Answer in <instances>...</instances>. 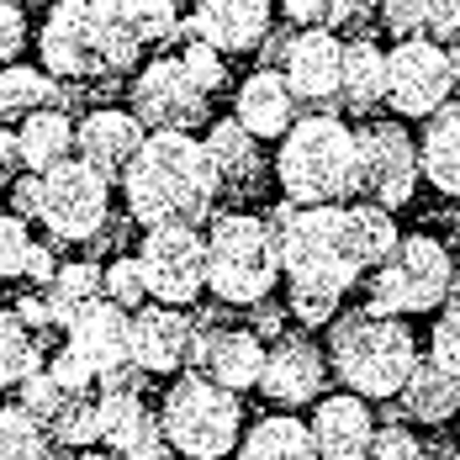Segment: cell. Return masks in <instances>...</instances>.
<instances>
[{
	"instance_id": "cell-1",
	"label": "cell",
	"mask_w": 460,
	"mask_h": 460,
	"mask_svg": "<svg viewBox=\"0 0 460 460\" xmlns=\"http://www.w3.org/2000/svg\"><path fill=\"white\" fill-rule=\"evenodd\" d=\"M185 32L181 0H53L38 53L53 80H95L122 75L143 48Z\"/></svg>"
},
{
	"instance_id": "cell-2",
	"label": "cell",
	"mask_w": 460,
	"mask_h": 460,
	"mask_svg": "<svg viewBox=\"0 0 460 460\" xmlns=\"http://www.w3.org/2000/svg\"><path fill=\"white\" fill-rule=\"evenodd\" d=\"M122 190H128V217L143 228H196L212 217L223 175L201 138L148 133L138 159L122 175Z\"/></svg>"
},
{
	"instance_id": "cell-3",
	"label": "cell",
	"mask_w": 460,
	"mask_h": 460,
	"mask_svg": "<svg viewBox=\"0 0 460 460\" xmlns=\"http://www.w3.org/2000/svg\"><path fill=\"white\" fill-rule=\"evenodd\" d=\"M270 238L280 254V276H286V296L291 313L307 328H328L344 291L360 280V270L339 254V207H276L270 217Z\"/></svg>"
},
{
	"instance_id": "cell-4",
	"label": "cell",
	"mask_w": 460,
	"mask_h": 460,
	"mask_svg": "<svg viewBox=\"0 0 460 460\" xmlns=\"http://www.w3.org/2000/svg\"><path fill=\"white\" fill-rule=\"evenodd\" d=\"M328 355L339 381L355 397H397L418 366V339L402 318H381L370 307H349L328 323Z\"/></svg>"
},
{
	"instance_id": "cell-5",
	"label": "cell",
	"mask_w": 460,
	"mask_h": 460,
	"mask_svg": "<svg viewBox=\"0 0 460 460\" xmlns=\"http://www.w3.org/2000/svg\"><path fill=\"white\" fill-rule=\"evenodd\" d=\"M276 181L291 207H339L355 196V133L333 111L296 117L280 138Z\"/></svg>"
},
{
	"instance_id": "cell-6",
	"label": "cell",
	"mask_w": 460,
	"mask_h": 460,
	"mask_svg": "<svg viewBox=\"0 0 460 460\" xmlns=\"http://www.w3.org/2000/svg\"><path fill=\"white\" fill-rule=\"evenodd\" d=\"M159 423H164V439L185 460H223L243 439V408H238V397H233L228 386H217L212 376H201V370H185L181 381L164 392Z\"/></svg>"
},
{
	"instance_id": "cell-7",
	"label": "cell",
	"mask_w": 460,
	"mask_h": 460,
	"mask_svg": "<svg viewBox=\"0 0 460 460\" xmlns=\"http://www.w3.org/2000/svg\"><path fill=\"white\" fill-rule=\"evenodd\" d=\"M276 276H280V254L265 217L228 212V217L212 223V238H207V286H212V296H223L228 307H238V302L254 307V302H265L276 291Z\"/></svg>"
},
{
	"instance_id": "cell-8",
	"label": "cell",
	"mask_w": 460,
	"mask_h": 460,
	"mask_svg": "<svg viewBox=\"0 0 460 460\" xmlns=\"http://www.w3.org/2000/svg\"><path fill=\"white\" fill-rule=\"evenodd\" d=\"M450 280H456V260L439 238H429V233L397 238V249L370 276V313H381V318L434 313V307H445Z\"/></svg>"
},
{
	"instance_id": "cell-9",
	"label": "cell",
	"mask_w": 460,
	"mask_h": 460,
	"mask_svg": "<svg viewBox=\"0 0 460 460\" xmlns=\"http://www.w3.org/2000/svg\"><path fill=\"white\" fill-rule=\"evenodd\" d=\"M418 185V143L397 122H366L355 133V196L370 207L397 212L413 201Z\"/></svg>"
},
{
	"instance_id": "cell-10",
	"label": "cell",
	"mask_w": 460,
	"mask_h": 460,
	"mask_svg": "<svg viewBox=\"0 0 460 460\" xmlns=\"http://www.w3.org/2000/svg\"><path fill=\"white\" fill-rule=\"evenodd\" d=\"M138 265L159 307H190L207 291V238L196 228H148Z\"/></svg>"
},
{
	"instance_id": "cell-11",
	"label": "cell",
	"mask_w": 460,
	"mask_h": 460,
	"mask_svg": "<svg viewBox=\"0 0 460 460\" xmlns=\"http://www.w3.org/2000/svg\"><path fill=\"white\" fill-rule=\"evenodd\" d=\"M106 201H111V181H101L80 159L43 175V223L64 243H91L106 228Z\"/></svg>"
},
{
	"instance_id": "cell-12",
	"label": "cell",
	"mask_w": 460,
	"mask_h": 460,
	"mask_svg": "<svg viewBox=\"0 0 460 460\" xmlns=\"http://www.w3.org/2000/svg\"><path fill=\"white\" fill-rule=\"evenodd\" d=\"M212 95L201 91L190 75H185L181 58H154L143 64V75L133 80V117L154 133H190L207 122V106Z\"/></svg>"
},
{
	"instance_id": "cell-13",
	"label": "cell",
	"mask_w": 460,
	"mask_h": 460,
	"mask_svg": "<svg viewBox=\"0 0 460 460\" xmlns=\"http://www.w3.org/2000/svg\"><path fill=\"white\" fill-rule=\"evenodd\" d=\"M456 91L450 48L439 43H397L386 53V101L402 117H434Z\"/></svg>"
},
{
	"instance_id": "cell-14",
	"label": "cell",
	"mask_w": 460,
	"mask_h": 460,
	"mask_svg": "<svg viewBox=\"0 0 460 460\" xmlns=\"http://www.w3.org/2000/svg\"><path fill=\"white\" fill-rule=\"evenodd\" d=\"M190 366L201 376H212L217 386L243 392V386H260V370H265V344L249 333V328H223L217 313H201L190 318Z\"/></svg>"
},
{
	"instance_id": "cell-15",
	"label": "cell",
	"mask_w": 460,
	"mask_h": 460,
	"mask_svg": "<svg viewBox=\"0 0 460 460\" xmlns=\"http://www.w3.org/2000/svg\"><path fill=\"white\" fill-rule=\"evenodd\" d=\"M280 75L296 101H313V106H328L339 95V75H344V43L323 27H302L286 53H280Z\"/></svg>"
},
{
	"instance_id": "cell-16",
	"label": "cell",
	"mask_w": 460,
	"mask_h": 460,
	"mask_svg": "<svg viewBox=\"0 0 460 460\" xmlns=\"http://www.w3.org/2000/svg\"><path fill=\"white\" fill-rule=\"evenodd\" d=\"M323 381H328V366H323V349L313 344V339L280 333L276 344L265 349L260 392H265L276 408H302V402L323 397Z\"/></svg>"
},
{
	"instance_id": "cell-17",
	"label": "cell",
	"mask_w": 460,
	"mask_h": 460,
	"mask_svg": "<svg viewBox=\"0 0 460 460\" xmlns=\"http://www.w3.org/2000/svg\"><path fill=\"white\" fill-rule=\"evenodd\" d=\"M185 32L217 53H249L270 38V0H196Z\"/></svg>"
},
{
	"instance_id": "cell-18",
	"label": "cell",
	"mask_w": 460,
	"mask_h": 460,
	"mask_svg": "<svg viewBox=\"0 0 460 460\" xmlns=\"http://www.w3.org/2000/svg\"><path fill=\"white\" fill-rule=\"evenodd\" d=\"M143 138H148V133H143V122L133 111L101 106V111H91V117L75 128V154H80V164H91L101 181H122L128 164L138 159Z\"/></svg>"
},
{
	"instance_id": "cell-19",
	"label": "cell",
	"mask_w": 460,
	"mask_h": 460,
	"mask_svg": "<svg viewBox=\"0 0 460 460\" xmlns=\"http://www.w3.org/2000/svg\"><path fill=\"white\" fill-rule=\"evenodd\" d=\"M190 318L175 307H138L133 313V339H128V355L143 376H170V370L190 366Z\"/></svg>"
},
{
	"instance_id": "cell-20",
	"label": "cell",
	"mask_w": 460,
	"mask_h": 460,
	"mask_svg": "<svg viewBox=\"0 0 460 460\" xmlns=\"http://www.w3.org/2000/svg\"><path fill=\"white\" fill-rule=\"evenodd\" d=\"M307 429H313L318 460H366L370 439H376V418H370L366 397H355V392L323 397Z\"/></svg>"
},
{
	"instance_id": "cell-21",
	"label": "cell",
	"mask_w": 460,
	"mask_h": 460,
	"mask_svg": "<svg viewBox=\"0 0 460 460\" xmlns=\"http://www.w3.org/2000/svg\"><path fill=\"white\" fill-rule=\"evenodd\" d=\"M128 339H133V313L117 307V302H106V296H95L91 307L69 323V349L85 355V366L95 370V381H101L106 370H117V366L133 360V355H128Z\"/></svg>"
},
{
	"instance_id": "cell-22",
	"label": "cell",
	"mask_w": 460,
	"mask_h": 460,
	"mask_svg": "<svg viewBox=\"0 0 460 460\" xmlns=\"http://www.w3.org/2000/svg\"><path fill=\"white\" fill-rule=\"evenodd\" d=\"M233 117H238L243 133H254V138H286V133H291V117H296V95L286 85V75H280V69H254V75L238 85Z\"/></svg>"
},
{
	"instance_id": "cell-23",
	"label": "cell",
	"mask_w": 460,
	"mask_h": 460,
	"mask_svg": "<svg viewBox=\"0 0 460 460\" xmlns=\"http://www.w3.org/2000/svg\"><path fill=\"white\" fill-rule=\"evenodd\" d=\"M392 249H397L392 212H381V207H370V201L339 207V254H344L355 270H376Z\"/></svg>"
},
{
	"instance_id": "cell-24",
	"label": "cell",
	"mask_w": 460,
	"mask_h": 460,
	"mask_svg": "<svg viewBox=\"0 0 460 460\" xmlns=\"http://www.w3.org/2000/svg\"><path fill=\"white\" fill-rule=\"evenodd\" d=\"M381 22L397 43H450L460 38V0H381Z\"/></svg>"
},
{
	"instance_id": "cell-25",
	"label": "cell",
	"mask_w": 460,
	"mask_h": 460,
	"mask_svg": "<svg viewBox=\"0 0 460 460\" xmlns=\"http://www.w3.org/2000/svg\"><path fill=\"white\" fill-rule=\"evenodd\" d=\"M418 170L429 175V185L460 201V101H445L429 117L423 143H418Z\"/></svg>"
},
{
	"instance_id": "cell-26",
	"label": "cell",
	"mask_w": 460,
	"mask_h": 460,
	"mask_svg": "<svg viewBox=\"0 0 460 460\" xmlns=\"http://www.w3.org/2000/svg\"><path fill=\"white\" fill-rule=\"evenodd\" d=\"M207 154H212V164H217V175L228 190H254L260 175H265V159H260V138L254 133H243V122L238 117H223V122H212V133H207Z\"/></svg>"
},
{
	"instance_id": "cell-27",
	"label": "cell",
	"mask_w": 460,
	"mask_h": 460,
	"mask_svg": "<svg viewBox=\"0 0 460 460\" xmlns=\"http://www.w3.org/2000/svg\"><path fill=\"white\" fill-rule=\"evenodd\" d=\"M64 106V91L48 69H32V64H5L0 69V122H27L38 111H58Z\"/></svg>"
},
{
	"instance_id": "cell-28",
	"label": "cell",
	"mask_w": 460,
	"mask_h": 460,
	"mask_svg": "<svg viewBox=\"0 0 460 460\" xmlns=\"http://www.w3.org/2000/svg\"><path fill=\"white\" fill-rule=\"evenodd\" d=\"M339 101H344L355 117H370V111L386 101V53L376 43H344Z\"/></svg>"
},
{
	"instance_id": "cell-29",
	"label": "cell",
	"mask_w": 460,
	"mask_h": 460,
	"mask_svg": "<svg viewBox=\"0 0 460 460\" xmlns=\"http://www.w3.org/2000/svg\"><path fill=\"white\" fill-rule=\"evenodd\" d=\"M402 397V413L418 418V423H445V418L460 413V376L439 370L434 360H418L408 386L397 392Z\"/></svg>"
},
{
	"instance_id": "cell-30",
	"label": "cell",
	"mask_w": 460,
	"mask_h": 460,
	"mask_svg": "<svg viewBox=\"0 0 460 460\" xmlns=\"http://www.w3.org/2000/svg\"><path fill=\"white\" fill-rule=\"evenodd\" d=\"M16 143H22V164L32 175H48V170H58V164L75 159V122L64 111H38V117L22 122Z\"/></svg>"
},
{
	"instance_id": "cell-31",
	"label": "cell",
	"mask_w": 460,
	"mask_h": 460,
	"mask_svg": "<svg viewBox=\"0 0 460 460\" xmlns=\"http://www.w3.org/2000/svg\"><path fill=\"white\" fill-rule=\"evenodd\" d=\"M238 460H318L313 429L296 423V418H260L238 439Z\"/></svg>"
},
{
	"instance_id": "cell-32",
	"label": "cell",
	"mask_w": 460,
	"mask_h": 460,
	"mask_svg": "<svg viewBox=\"0 0 460 460\" xmlns=\"http://www.w3.org/2000/svg\"><path fill=\"white\" fill-rule=\"evenodd\" d=\"M101 270H106V265H95V260H85V265H58V276L43 286V302H48L53 328H69V323L101 296Z\"/></svg>"
},
{
	"instance_id": "cell-33",
	"label": "cell",
	"mask_w": 460,
	"mask_h": 460,
	"mask_svg": "<svg viewBox=\"0 0 460 460\" xmlns=\"http://www.w3.org/2000/svg\"><path fill=\"white\" fill-rule=\"evenodd\" d=\"M32 370H43V333H32L16 313H0V392L22 386Z\"/></svg>"
},
{
	"instance_id": "cell-34",
	"label": "cell",
	"mask_w": 460,
	"mask_h": 460,
	"mask_svg": "<svg viewBox=\"0 0 460 460\" xmlns=\"http://www.w3.org/2000/svg\"><path fill=\"white\" fill-rule=\"evenodd\" d=\"M48 439L58 450H91L101 439V408L85 397H64V408L48 418Z\"/></svg>"
},
{
	"instance_id": "cell-35",
	"label": "cell",
	"mask_w": 460,
	"mask_h": 460,
	"mask_svg": "<svg viewBox=\"0 0 460 460\" xmlns=\"http://www.w3.org/2000/svg\"><path fill=\"white\" fill-rule=\"evenodd\" d=\"M48 445V429L27 408H0V460H43Z\"/></svg>"
},
{
	"instance_id": "cell-36",
	"label": "cell",
	"mask_w": 460,
	"mask_h": 460,
	"mask_svg": "<svg viewBox=\"0 0 460 460\" xmlns=\"http://www.w3.org/2000/svg\"><path fill=\"white\" fill-rule=\"evenodd\" d=\"M95 408H101V439L111 445V456H122L143 434V423L154 418L143 408V397H95Z\"/></svg>"
},
{
	"instance_id": "cell-37",
	"label": "cell",
	"mask_w": 460,
	"mask_h": 460,
	"mask_svg": "<svg viewBox=\"0 0 460 460\" xmlns=\"http://www.w3.org/2000/svg\"><path fill=\"white\" fill-rule=\"evenodd\" d=\"M429 360L439 370H450V376H460V270H456V280H450L445 313H439L434 333H429Z\"/></svg>"
},
{
	"instance_id": "cell-38",
	"label": "cell",
	"mask_w": 460,
	"mask_h": 460,
	"mask_svg": "<svg viewBox=\"0 0 460 460\" xmlns=\"http://www.w3.org/2000/svg\"><path fill=\"white\" fill-rule=\"evenodd\" d=\"M101 296H106V302H117V307H128V313H138L143 296H148L138 254H117V260L101 270Z\"/></svg>"
},
{
	"instance_id": "cell-39",
	"label": "cell",
	"mask_w": 460,
	"mask_h": 460,
	"mask_svg": "<svg viewBox=\"0 0 460 460\" xmlns=\"http://www.w3.org/2000/svg\"><path fill=\"white\" fill-rule=\"evenodd\" d=\"M32 233H27V223L16 217V212H5L0 217V280H16L27 276V260H32Z\"/></svg>"
},
{
	"instance_id": "cell-40",
	"label": "cell",
	"mask_w": 460,
	"mask_h": 460,
	"mask_svg": "<svg viewBox=\"0 0 460 460\" xmlns=\"http://www.w3.org/2000/svg\"><path fill=\"white\" fill-rule=\"evenodd\" d=\"M16 392H22V402H16V408H27V413L38 418L43 429H48V418L64 408V397H69V392H64V386H58L53 376H48V370H32V376H27V381H22Z\"/></svg>"
},
{
	"instance_id": "cell-41",
	"label": "cell",
	"mask_w": 460,
	"mask_h": 460,
	"mask_svg": "<svg viewBox=\"0 0 460 460\" xmlns=\"http://www.w3.org/2000/svg\"><path fill=\"white\" fill-rule=\"evenodd\" d=\"M349 5H355V0H280V11H286L296 27H323V32L344 27Z\"/></svg>"
},
{
	"instance_id": "cell-42",
	"label": "cell",
	"mask_w": 460,
	"mask_h": 460,
	"mask_svg": "<svg viewBox=\"0 0 460 460\" xmlns=\"http://www.w3.org/2000/svg\"><path fill=\"white\" fill-rule=\"evenodd\" d=\"M181 64H185V75H190V80H196L207 95H217L223 85H228V64L217 58V48L196 43V38H190V48L181 53Z\"/></svg>"
},
{
	"instance_id": "cell-43",
	"label": "cell",
	"mask_w": 460,
	"mask_h": 460,
	"mask_svg": "<svg viewBox=\"0 0 460 460\" xmlns=\"http://www.w3.org/2000/svg\"><path fill=\"white\" fill-rule=\"evenodd\" d=\"M48 376H53V381H58L69 397H85V392L95 386V370L85 366V355H80V349H69V344H64V349H53Z\"/></svg>"
},
{
	"instance_id": "cell-44",
	"label": "cell",
	"mask_w": 460,
	"mask_h": 460,
	"mask_svg": "<svg viewBox=\"0 0 460 460\" xmlns=\"http://www.w3.org/2000/svg\"><path fill=\"white\" fill-rule=\"evenodd\" d=\"M366 460H423V445H418L408 429L386 423V429H376V439H370Z\"/></svg>"
},
{
	"instance_id": "cell-45",
	"label": "cell",
	"mask_w": 460,
	"mask_h": 460,
	"mask_svg": "<svg viewBox=\"0 0 460 460\" xmlns=\"http://www.w3.org/2000/svg\"><path fill=\"white\" fill-rule=\"evenodd\" d=\"M22 48H27V16L16 0H0V64L16 58Z\"/></svg>"
},
{
	"instance_id": "cell-46",
	"label": "cell",
	"mask_w": 460,
	"mask_h": 460,
	"mask_svg": "<svg viewBox=\"0 0 460 460\" xmlns=\"http://www.w3.org/2000/svg\"><path fill=\"white\" fill-rule=\"evenodd\" d=\"M16 217H43V175H22L16 181Z\"/></svg>"
},
{
	"instance_id": "cell-47",
	"label": "cell",
	"mask_w": 460,
	"mask_h": 460,
	"mask_svg": "<svg viewBox=\"0 0 460 460\" xmlns=\"http://www.w3.org/2000/svg\"><path fill=\"white\" fill-rule=\"evenodd\" d=\"M249 333L265 344V339H280V307L265 296V302H254V323H249Z\"/></svg>"
},
{
	"instance_id": "cell-48",
	"label": "cell",
	"mask_w": 460,
	"mask_h": 460,
	"mask_svg": "<svg viewBox=\"0 0 460 460\" xmlns=\"http://www.w3.org/2000/svg\"><path fill=\"white\" fill-rule=\"evenodd\" d=\"M27 164H22V143H16V133H5L0 128V181H11V175H22Z\"/></svg>"
},
{
	"instance_id": "cell-49",
	"label": "cell",
	"mask_w": 460,
	"mask_h": 460,
	"mask_svg": "<svg viewBox=\"0 0 460 460\" xmlns=\"http://www.w3.org/2000/svg\"><path fill=\"white\" fill-rule=\"evenodd\" d=\"M27 276L38 280V286H48V280L58 276V260H53V249H43V243L32 249V260H27Z\"/></svg>"
},
{
	"instance_id": "cell-50",
	"label": "cell",
	"mask_w": 460,
	"mask_h": 460,
	"mask_svg": "<svg viewBox=\"0 0 460 460\" xmlns=\"http://www.w3.org/2000/svg\"><path fill=\"white\" fill-rule=\"evenodd\" d=\"M450 80L460 85V38H456V48H450Z\"/></svg>"
},
{
	"instance_id": "cell-51",
	"label": "cell",
	"mask_w": 460,
	"mask_h": 460,
	"mask_svg": "<svg viewBox=\"0 0 460 460\" xmlns=\"http://www.w3.org/2000/svg\"><path fill=\"white\" fill-rule=\"evenodd\" d=\"M445 223H450V238H456V243H460V212H450Z\"/></svg>"
},
{
	"instance_id": "cell-52",
	"label": "cell",
	"mask_w": 460,
	"mask_h": 460,
	"mask_svg": "<svg viewBox=\"0 0 460 460\" xmlns=\"http://www.w3.org/2000/svg\"><path fill=\"white\" fill-rule=\"evenodd\" d=\"M75 460H117V456H101V450H80Z\"/></svg>"
},
{
	"instance_id": "cell-53",
	"label": "cell",
	"mask_w": 460,
	"mask_h": 460,
	"mask_svg": "<svg viewBox=\"0 0 460 460\" xmlns=\"http://www.w3.org/2000/svg\"><path fill=\"white\" fill-rule=\"evenodd\" d=\"M43 460H64V450H58V445H48V456Z\"/></svg>"
},
{
	"instance_id": "cell-54",
	"label": "cell",
	"mask_w": 460,
	"mask_h": 460,
	"mask_svg": "<svg viewBox=\"0 0 460 460\" xmlns=\"http://www.w3.org/2000/svg\"><path fill=\"white\" fill-rule=\"evenodd\" d=\"M456 460H460V450H456Z\"/></svg>"
}]
</instances>
